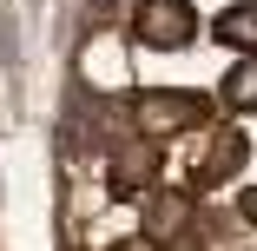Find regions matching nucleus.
I'll list each match as a JSON object with an SVG mask.
<instances>
[{
    "mask_svg": "<svg viewBox=\"0 0 257 251\" xmlns=\"http://www.w3.org/2000/svg\"><path fill=\"white\" fill-rule=\"evenodd\" d=\"M139 225H145V238H185L191 231V198L185 192H145L139 198Z\"/></svg>",
    "mask_w": 257,
    "mask_h": 251,
    "instance_id": "nucleus-5",
    "label": "nucleus"
},
{
    "mask_svg": "<svg viewBox=\"0 0 257 251\" xmlns=\"http://www.w3.org/2000/svg\"><path fill=\"white\" fill-rule=\"evenodd\" d=\"M218 40L237 46V53H257V0H237V7L218 14Z\"/></svg>",
    "mask_w": 257,
    "mask_h": 251,
    "instance_id": "nucleus-6",
    "label": "nucleus"
},
{
    "mask_svg": "<svg viewBox=\"0 0 257 251\" xmlns=\"http://www.w3.org/2000/svg\"><path fill=\"white\" fill-rule=\"evenodd\" d=\"M244 159H250V139L237 132V126H224L211 145H204V159H198V172H191V185L198 192H211V185H224V179H237L244 172Z\"/></svg>",
    "mask_w": 257,
    "mask_h": 251,
    "instance_id": "nucleus-4",
    "label": "nucleus"
},
{
    "mask_svg": "<svg viewBox=\"0 0 257 251\" xmlns=\"http://www.w3.org/2000/svg\"><path fill=\"white\" fill-rule=\"evenodd\" d=\"M244 218H250V231H257V192H244Z\"/></svg>",
    "mask_w": 257,
    "mask_h": 251,
    "instance_id": "nucleus-9",
    "label": "nucleus"
},
{
    "mask_svg": "<svg viewBox=\"0 0 257 251\" xmlns=\"http://www.w3.org/2000/svg\"><path fill=\"white\" fill-rule=\"evenodd\" d=\"M86 7H92V14H112V7H119V0H86Z\"/></svg>",
    "mask_w": 257,
    "mask_h": 251,
    "instance_id": "nucleus-10",
    "label": "nucleus"
},
{
    "mask_svg": "<svg viewBox=\"0 0 257 251\" xmlns=\"http://www.w3.org/2000/svg\"><path fill=\"white\" fill-rule=\"evenodd\" d=\"M152 179H159V145H152V139L119 145V152H112V172H106L112 198H145V192H152Z\"/></svg>",
    "mask_w": 257,
    "mask_h": 251,
    "instance_id": "nucleus-3",
    "label": "nucleus"
},
{
    "mask_svg": "<svg viewBox=\"0 0 257 251\" xmlns=\"http://www.w3.org/2000/svg\"><path fill=\"white\" fill-rule=\"evenodd\" d=\"M224 106H237V113H257V53H244L231 73H224Z\"/></svg>",
    "mask_w": 257,
    "mask_h": 251,
    "instance_id": "nucleus-7",
    "label": "nucleus"
},
{
    "mask_svg": "<svg viewBox=\"0 0 257 251\" xmlns=\"http://www.w3.org/2000/svg\"><path fill=\"white\" fill-rule=\"evenodd\" d=\"M204 93H185V86H152V93H139L132 99V126L145 132V139H172V132H191V126H204Z\"/></svg>",
    "mask_w": 257,
    "mask_h": 251,
    "instance_id": "nucleus-1",
    "label": "nucleus"
},
{
    "mask_svg": "<svg viewBox=\"0 0 257 251\" xmlns=\"http://www.w3.org/2000/svg\"><path fill=\"white\" fill-rule=\"evenodd\" d=\"M14 33H20V27H14V14L0 7V60H14V53H20V40H14Z\"/></svg>",
    "mask_w": 257,
    "mask_h": 251,
    "instance_id": "nucleus-8",
    "label": "nucleus"
},
{
    "mask_svg": "<svg viewBox=\"0 0 257 251\" xmlns=\"http://www.w3.org/2000/svg\"><path fill=\"white\" fill-rule=\"evenodd\" d=\"M132 33H139V46L178 53V46H191V40H198V14H191V0H139Z\"/></svg>",
    "mask_w": 257,
    "mask_h": 251,
    "instance_id": "nucleus-2",
    "label": "nucleus"
}]
</instances>
